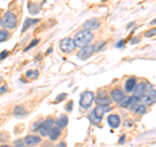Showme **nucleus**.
I'll return each mask as SVG.
<instances>
[{"label": "nucleus", "mask_w": 156, "mask_h": 147, "mask_svg": "<svg viewBox=\"0 0 156 147\" xmlns=\"http://www.w3.org/2000/svg\"><path fill=\"white\" fill-rule=\"evenodd\" d=\"M140 99H142L143 104H154V103H156V90L144 92V95Z\"/></svg>", "instance_id": "0eeeda50"}, {"label": "nucleus", "mask_w": 156, "mask_h": 147, "mask_svg": "<svg viewBox=\"0 0 156 147\" xmlns=\"http://www.w3.org/2000/svg\"><path fill=\"white\" fill-rule=\"evenodd\" d=\"M68 121H69V120H68V116H64V115H62V116L58 117L57 121L55 122V124H56L57 128L64 129V128H66V126H68Z\"/></svg>", "instance_id": "2eb2a0df"}, {"label": "nucleus", "mask_w": 156, "mask_h": 147, "mask_svg": "<svg viewBox=\"0 0 156 147\" xmlns=\"http://www.w3.org/2000/svg\"><path fill=\"white\" fill-rule=\"evenodd\" d=\"M23 142H25L26 146H37V145H39L42 142V138L41 137H38V135L30 134V135H26V138L23 139Z\"/></svg>", "instance_id": "6e6552de"}, {"label": "nucleus", "mask_w": 156, "mask_h": 147, "mask_svg": "<svg viewBox=\"0 0 156 147\" xmlns=\"http://www.w3.org/2000/svg\"><path fill=\"white\" fill-rule=\"evenodd\" d=\"M38 22V20H33V18H27L25 23H23V26H22V33H25L29 27H30L31 25H35V23Z\"/></svg>", "instance_id": "6ab92c4d"}, {"label": "nucleus", "mask_w": 156, "mask_h": 147, "mask_svg": "<svg viewBox=\"0 0 156 147\" xmlns=\"http://www.w3.org/2000/svg\"><path fill=\"white\" fill-rule=\"evenodd\" d=\"M124 142H125V138H124V137H122V138H121V139H120V143H124Z\"/></svg>", "instance_id": "e433bc0d"}, {"label": "nucleus", "mask_w": 156, "mask_h": 147, "mask_svg": "<svg viewBox=\"0 0 156 147\" xmlns=\"http://www.w3.org/2000/svg\"><path fill=\"white\" fill-rule=\"evenodd\" d=\"M95 50H96V47L94 45H89V46L83 47L81 50V52L78 53V59H81V60H86V59H89L90 56L94 55Z\"/></svg>", "instance_id": "423d86ee"}, {"label": "nucleus", "mask_w": 156, "mask_h": 147, "mask_svg": "<svg viewBox=\"0 0 156 147\" xmlns=\"http://www.w3.org/2000/svg\"><path fill=\"white\" fill-rule=\"evenodd\" d=\"M94 39V34L89 30H80L78 33H76L74 38H73V42H74L76 47L83 48L86 46H89L90 43Z\"/></svg>", "instance_id": "f257e3e1"}, {"label": "nucleus", "mask_w": 156, "mask_h": 147, "mask_svg": "<svg viewBox=\"0 0 156 147\" xmlns=\"http://www.w3.org/2000/svg\"><path fill=\"white\" fill-rule=\"evenodd\" d=\"M129 103H130V96H125L119 104H120V107H122V108H129Z\"/></svg>", "instance_id": "412c9836"}, {"label": "nucleus", "mask_w": 156, "mask_h": 147, "mask_svg": "<svg viewBox=\"0 0 156 147\" xmlns=\"http://www.w3.org/2000/svg\"><path fill=\"white\" fill-rule=\"evenodd\" d=\"M125 98V94H124V91L122 90H120V89H115V90H112L111 92V99L112 100H115L117 103H120L121 100H122Z\"/></svg>", "instance_id": "9b49d317"}, {"label": "nucleus", "mask_w": 156, "mask_h": 147, "mask_svg": "<svg viewBox=\"0 0 156 147\" xmlns=\"http://www.w3.org/2000/svg\"><path fill=\"white\" fill-rule=\"evenodd\" d=\"M130 109L133 111L134 113H136V115H144L146 112H147V107H146V104H140V103H139V104L131 107Z\"/></svg>", "instance_id": "4468645a"}, {"label": "nucleus", "mask_w": 156, "mask_h": 147, "mask_svg": "<svg viewBox=\"0 0 156 147\" xmlns=\"http://www.w3.org/2000/svg\"><path fill=\"white\" fill-rule=\"evenodd\" d=\"M107 120H108V124H109L111 128L116 129V128H119V126H120L121 120H120V116L119 115H109Z\"/></svg>", "instance_id": "f8f14e48"}, {"label": "nucleus", "mask_w": 156, "mask_h": 147, "mask_svg": "<svg viewBox=\"0 0 156 147\" xmlns=\"http://www.w3.org/2000/svg\"><path fill=\"white\" fill-rule=\"evenodd\" d=\"M38 74H39V72H38L37 69H30V70L26 72V77L30 78V80H34V78H37Z\"/></svg>", "instance_id": "aec40b11"}, {"label": "nucleus", "mask_w": 156, "mask_h": 147, "mask_svg": "<svg viewBox=\"0 0 156 147\" xmlns=\"http://www.w3.org/2000/svg\"><path fill=\"white\" fill-rule=\"evenodd\" d=\"M151 25H156V18H154L152 21H151Z\"/></svg>", "instance_id": "c9c22d12"}, {"label": "nucleus", "mask_w": 156, "mask_h": 147, "mask_svg": "<svg viewBox=\"0 0 156 147\" xmlns=\"http://www.w3.org/2000/svg\"><path fill=\"white\" fill-rule=\"evenodd\" d=\"M8 138H9L8 134H2V137H0V139H2V141H4V139L8 141Z\"/></svg>", "instance_id": "c756f323"}, {"label": "nucleus", "mask_w": 156, "mask_h": 147, "mask_svg": "<svg viewBox=\"0 0 156 147\" xmlns=\"http://www.w3.org/2000/svg\"><path fill=\"white\" fill-rule=\"evenodd\" d=\"M38 43H39V41H38V39H34V41L30 43V45H29L26 48H25V51H29V50H30V48H33L34 46H37L38 45Z\"/></svg>", "instance_id": "393cba45"}, {"label": "nucleus", "mask_w": 156, "mask_h": 147, "mask_svg": "<svg viewBox=\"0 0 156 147\" xmlns=\"http://www.w3.org/2000/svg\"><path fill=\"white\" fill-rule=\"evenodd\" d=\"M0 147H11V146H9V145H7V143H5V145H2Z\"/></svg>", "instance_id": "4c0bfd02"}, {"label": "nucleus", "mask_w": 156, "mask_h": 147, "mask_svg": "<svg viewBox=\"0 0 156 147\" xmlns=\"http://www.w3.org/2000/svg\"><path fill=\"white\" fill-rule=\"evenodd\" d=\"M13 113H14L16 117H23L27 112H26V109H25V107L23 106H16L13 108Z\"/></svg>", "instance_id": "f3484780"}, {"label": "nucleus", "mask_w": 156, "mask_h": 147, "mask_svg": "<svg viewBox=\"0 0 156 147\" xmlns=\"http://www.w3.org/2000/svg\"><path fill=\"white\" fill-rule=\"evenodd\" d=\"M136 42H138V38H134V39H133V41H131V43H133V45H135V43H136Z\"/></svg>", "instance_id": "f704fd0d"}, {"label": "nucleus", "mask_w": 156, "mask_h": 147, "mask_svg": "<svg viewBox=\"0 0 156 147\" xmlns=\"http://www.w3.org/2000/svg\"><path fill=\"white\" fill-rule=\"evenodd\" d=\"M65 98H66V94H60V96H58V98H56V103L61 102L62 99H65Z\"/></svg>", "instance_id": "cd10ccee"}, {"label": "nucleus", "mask_w": 156, "mask_h": 147, "mask_svg": "<svg viewBox=\"0 0 156 147\" xmlns=\"http://www.w3.org/2000/svg\"><path fill=\"white\" fill-rule=\"evenodd\" d=\"M85 30H95V29H98L100 26V22H99V20H96V18H92V20H89V21H86L85 22Z\"/></svg>", "instance_id": "9d476101"}, {"label": "nucleus", "mask_w": 156, "mask_h": 147, "mask_svg": "<svg viewBox=\"0 0 156 147\" xmlns=\"http://www.w3.org/2000/svg\"><path fill=\"white\" fill-rule=\"evenodd\" d=\"M60 135H61V129L57 128V126L55 125V126H53V128L51 129L50 133H48V138H50V141L53 142V141H56Z\"/></svg>", "instance_id": "ddd939ff"}, {"label": "nucleus", "mask_w": 156, "mask_h": 147, "mask_svg": "<svg viewBox=\"0 0 156 147\" xmlns=\"http://www.w3.org/2000/svg\"><path fill=\"white\" fill-rule=\"evenodd\" d=\"M8 53H9V52H8L7 50H5V51H2V53H0V60H3L4 57H7V56H8Z\"/></svg>", "instance_id": "bb28decb"}, {"label": "nucleus", "mask_w": 156, "mask_h": 147, "mask_svg": "<svg viewBox=\"0 0 156 147\" xmlns=\"http://www.w3.org/2000/svg\"><path fill=\"white\" fill-rule=\"evenodd\" d=\"M135 85H136L135 78H134V77H131V78H129V80L125 82V90L128 91V92H133Z\"/></svg>", "instance_id": "dca6fc26"}, {"label": "nucleus", "mask_w": 156, "mask_h": 147, "mask_svg": "<svg viewBox=\"0 0 156 147\" xmlns=\"http://www.w3.org/2000/svg\"><path fill=\"white\" fill-rule=\"evenodd\" d=\"M2 25L5 27V29H13L14 26L17 25V17L12 11H7L3 17V21H2Z\"/></svg>", "instance_id": "f03ea898"}, {"label": "nucleus", "mask_w": 156, "mask_h": 147, "mask_svg": "<svg viewBox=\"0 0 156 147\" xmlns=\"http://www.w3.org/2000/svg\"><path fill=\"white\" fill-rule=\"evenodd\" d=\"M76 48V45H74V42H73V39L70 38H64V39H61V42H60V50L62 52H72L73 50Z\"/></svg>", "instance_id": "39448f33"}, {"label": "nucleus", "mask_w": 156, "mask_h": 147, "mask_svg": "<svg viewBox=\"0 0 156 147\" xmlns=\"http://www.w3.org/2000/svg\"><path fill=\"white\" fill-rule=\"evenodd\" d=\"M72 106H73V102H69V106H66V109L68 111H72Z\"/></svg>", "instance_id": "2f4dec72"}, {"label": "nucleus", "mask_w": 156, "mask_h": 147, "mask_svg": "<svg viewBox=\"0 0 156 147\" xmlns=\"http://www.w3.org/2000/svg\"><path fill=\"white\" fill-rule=\"evenodd\" d=\"M111 98L109 96H99L96 99V104L98 106H109L111 104Z\"/></svg>", "instance_id": "a211bd4d"}, {"label": "nucleus", "mask_w": 156, "mask_h": 147, "mask_svg": "<svg viewBox=\"0 0 156 147\" xmlns=\"http://www.w3.org/2000/svg\"><path fill=\"white\" fill-rule=\"evenodd\" d=\"M25 142H23V139H17V141H14V143H13V147H25Z\"/></svg>", "instance_id": "b1692460"}, {"label": "nucleus", "mask_w": 156, "mask_h": 147, "mask_svg": "<svg viewBox=\"0 0 156 147\" xmlns=\"http://www.w3.org/2000/svg\"><path fill=\"white\" fill-rule=\"evenodd\" d=\"M92 102H94V92H91V91H83L82 92L81 99H80L81 108L87 109L92 104Z\"/></svg>", "instance_id": "20e7f679"}, {"label": "nucleus", "mask_w": 156, "mask_h": 147, "mask_svg": "<svg viewBox=\"0 0 156 147\" xmlns=\"http://www.w3.org/2000/svg\"><path fill=\"white\" fill-rule=\"evenodd\" d=\"M9 38V33L5 30V29H3V30H0V43L7 41V39Z\"/></svg>", "instance_id": "5701e85b"}, {"label": "nucleus", "mask_w": 156, "mask_h": 147, "mask_svg": "<svg viewBox=\"0 0 156 147\" xmlns=\"http://www.w3.org/2000/svg\"><path fill=\"white\" fill-rule=\"evenodd\" d=\"M53 147H66V145L64 143V142H61V143H58L57 146H53Z\"/></svg>", "instance_id": "473e14b6"}, {"label": "nucleus", "mask_w": 156, "mask_h": 147, "mask_svg": "<svg viewBox=\"0 0 156 147\" xmlns=\"http://www.w3.org/2000/svg\"><path fill=\"white\" fill-rule=\"evenodd\" d=\"M0 81H2V77H0Z\"/></svg>", "instance_id": "ea45409f"}, {"label": "nucleus", "mask_w": 156, "mask_h": 147, "mask_svg": "<svg viewBox=\"0 0 156 147\" xmlns=\"http://www.w3.org/2000/svg\"><path fill=\"white\" fill-rule=\"evenodd\" d=\"M2 21H3V20H2V18H0V25H2Z\"/></svg>", "instance_id": "58836bf2"}, {"label": "nucleus", "mask_w": 156, "mask_h": 147, "mask_svg": "<svg viewBox=\"0 0 156 147\" xmlns=\"http://www.w3.org/2000/svg\"><path fill=\"white\" fill-rule=\"evenodd\" d=\"M124 43H125V41H120V42L116 45V47H122V46H124Z\"/></svg>", "instance_id": "7c9ffc66"}, {"label": "nucleus", "mask_w": 156, "mask_h": 147, "mask_svg": "<svg viewBox=\"0 0 156 147\" xmlns=\"http://www.w3.org/2000/svg\"><path fill=\"white\" fill-rule=\"evenodd\" d=\"M125 125L128 126V128H130V126L133 125V122H131V121H126V122H125Z\"/></svg>", "instance_id": "72a5a7b5"}, {"label": "nucleus", "mask_w": 156, "mask_h": 147, "mask_svg": "<svg viewBox=\"0 0 156 147\" xmlns=\"http://www.w3.org/2000/svg\"><path fill=\"white\" fill-rule=\"evenodd\" d=\"M29 12H30L31 14H37L39 13V5H37V4H29Z\"/></svg>", "instance_id": "4be33fe9"}, {"label": "nucleus", "mask_w": 156, "mask_h": 147, "mask_svg": "<svg viewBox=\"0 0 156 147\" xmlns=\"http://www.w3.org/2000/svg\"><path fill=\"white\" fill-rule=\"evenodd\" d=\"M154 35H156V27L151 29V30H148L147 33H146V37H154Z\"/></svg>", "instance_id": "a878e982"}, {"label": "nucleus", "mask_w": 156, "mask_h": 147, "mask_svg": "<svg viewBox=\"0 0 156 147\" xmlns=\"http://www.w3.org/2000/svg\"><path fill=\"white\" fill-rule=\"evenodd\" d=\"M55 126V120L53 119H47L46 121H42L41 126L37 129L39 131V134L42 137H48V133L51 131V129Z\"/></svg>", "instance_id": "7ed1b4c3"}, {"label": "nucleus", "mask_w": 156, "mask_h": 147, "mask_svg": "<svg viewBox=\"0 0 156 147\" xmlns=\"http://www.w3.org/2000/svg\"><path fill=\"white\" fill-rule=\"evenodd\" d=\"M144 92H146V83H136L134 90H133L134 96H136V98H139L140 99V98L144 95Z\"/></svg>", "instance_id": "1a4fd4ad"}, {"label": "nucleus", "mask_w": 156, "mask_h": 147, "mask_svg": "<svg viewBox=\"0 0 156 147\" xmlns=\"http://www.w3.org/2000/svg\"><path fill=\"white\" fill-rule=\"evenodd\" d=\"M8 90V87L7 86H2V87H0V94H3V92H5Z\"/></svg>", "instance_id": "c85d7f7f"}]
</instances>
